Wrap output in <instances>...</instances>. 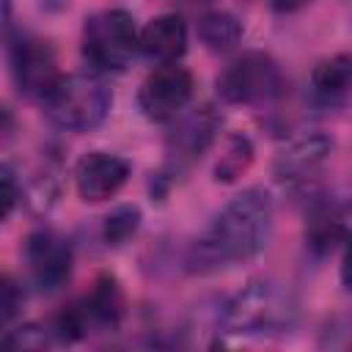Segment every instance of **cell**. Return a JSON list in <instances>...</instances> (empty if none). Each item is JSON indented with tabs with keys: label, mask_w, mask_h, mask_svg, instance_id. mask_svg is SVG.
<instances>
[{
	"label": "cell",
	"mask_w": 352,
	"mask_h": 352,
	"mask_svg": "<svg viewBox=\"0 0 352 352\" xmlns=\"http://www.w3.org/2000/svg\"><path fill=\"white\" fill-rule=\"evenodd\" d=\"M110 91L94 74L60 77L50 96L41 102L47 118L66 132H88L99 126L110 110Z\"/></svg>",
	"instance_id": "obj_3"
},
{
	"label": "cell",
	"mask_w": 352,
	"mask_h": 352,
	"mask_svg": "<svg viewBox=\"0 0 352 352\" xmlns=\"http://www.w3.org/2000/svg\"><path fill=\"white\" fill-rule=\"evenodd\" d=\"M16 198H19V187H16L14 170H11V165H3V217H11Z\"/></svg>",
	"instance_id": "obj_20"
},
{
	"label": "cell",
	"mask_w": 352,
	"mask_h": 352,
	"mask_svg": "<svg viewBox=\"0 0 352 352\" xmlns=\"http://www.w3.org/2000/svg\"><path fill=\"white\" fill-rule=\"evenodd\" d=\"M217 94L228 104H264L283 94V74L264 52H245L217 74Z\"/></svg>",
	"instance_id": "obj_5"
},
{
	"label": "cell",
	"mask_w": 352,
	"mask_h": 352,
	"mask_svg": "<svg viewBox=\"0 0 352 352\" xmlns=\"http://www.w3.org/2000/svg\"><path fill=\"white\" fill-rule=\"evenodd\" d=\"M140 50L160 63H176L187 50V25L176 14L151 19L140 33Z\"/></svg>",
	"instance_id": "obj_14"
},
{
	"label": "cell",
	"mask_w": 352,
	"mask_h": 352,
	"mask_svg": "<svg viewBox=\"0 0 352 352\" xmlns=\"http://www.w3.org/2000/svg\"><path fill=\"white\" fill-rule=\"evenodd\" d=\"M341 280H344L346 292H352V239L346 242V250H344V264H341Z\"/></svg>",
	"instance_id": "obj_21"
},
{
	"label": "cell",
	"mask_w": 352,
	"mask_h": 352,
	"mask_svg": "<svg viewBox=\"0 0 352 352\" xmlns=\"http://www.w3.org/2000/svg\"><path fill=\"white\" fill-rule=\"evenodd\" d=\"M72 308L85 336L91 330H116L124 319V294H121L118 280L110 275L96 278L94 289L82 300L72 302Z\"/></svg>",
	"instance_id": "obj_11"
},
{
	"label": "cell",
	"mask_w": 352,
	"mask_h": 352,
	"mask_svg": "<svg viewBox=\"0 0 352 352\" xmlns=\"http://www.w3.org/2000/svg\"><path fill=\"white\" fill-rule=\"evenodd\" d=\"M192 96V74L184 66L162 63L154 69L138 91V107L148 121L176 118Z\"/></svg>",
	"instance_id": "obj_7"
},
{
	"label": "cell",
	"mask_w": 352,
	"mask_h": 352,
	"mask_svg": "<svg viewBox=\"0 0 352 352\" xmlns=\"http://www.w3.org/2000/svg\"><path fill=\"white\" fill-rule=\"evenodd\" d=\"M22 289L6 275L3 278V286H0V319H3V324H8L16 314H19V308H22Z\"/></svg>",
	"instance_id": "obj_19"
},
{
	"label": "cell",
	"mask_w": 352,
	"mask_h": 352,
	"mask_svg": "<svg viewBox=\"0 0 352 352\" xmlns=\"http://www.w3.org/2000/svg\"><path fill=\"white\" fill-rule=\"evenodd\" d=\"M352 88V55L338 52L324 60H319L311 72V91L319 102L336 104L341 102Z\"/></svg>",
	"instance_id": "obj_15"
},
{
	"label": "cell",
	"mask_w": 352,
	"mask_h": 352,
	"mask_svg": "<svg viewBox=\"0 0 352 352\" xmlns=\"http://www.w3.org/2000/svg\"><path fill=\"white\" fill-rule=\"evenodd\" d=\"M198 38L212 52H228V50H234L239 44L242 28H239V22L231 14L212 11V14L201 16V22H198Z\"/></svg>",
	"instance_id": "obj_16"
},
{
	"label": "cell",
	"mask_w": 352,
	"mask_h": 352,
	"mask_svg": "<svg viewBox=\"0 0 352 352\" xmlns=\"http://www.w3.org/2000/svg\"><path fill=\"white\" fill-rule=\"evenodd\" d=\"M330 148H333V140L324 138V135L300 138V140L289 143V146L275 157L272 173H275V179L283 182V184L302 182V179H308V176L327 160Z\"/></svg>",
	"instance_id": "obj_13"
},
{
	"label": "cell",
	"mask_w": 352,
	"mask_h": 352,
	"mask_svg": "<svg viewBox=\"0 0 352 352\" xmlns=\"http://www.w3.org/2000/svg\"><path fill=\"white\" fill-rule=\"evenodd\" d=\"M352 239V204H324L305 226V245L316 256L333 253L341 242Z\"/></svg>",
	"instance_id": "obj_12"
},
{
	"label": "cell",
	"mask_w": 352,
	"mask_h": 352,
	"mask_svg": "<svg viewBox=\"0 0 352 352\" xmlns=\"http://www.w3.org/2000/svg\"><path fill=\"white\" fill-rule=\"evenodd\" d=\"M272 198L261 187H250L231 198L187 253L192 272H214L231 264L250 261L270 236Z\"/></svg>",
	"instance_id": "obj_1"
},
{
	"label": "cell",
	"mask_w": 352,
	"mask_h": 352,
	"mask_svg": "<svg viewBox=\"0 0 352 352\" xmlns=\"http://www.w3.org/2000/svg\"><path fill=\"white\" fill-rule=\"evenodd\" d=\"M220 126V118L217 113L209 107V104H201L195 107L192 113L182 116L176 121V126L168 132V157L176 162V165H190L195 162L214 140V132Z\"/></svg>",
	"instance_id": "obj_10"
},
{
	"label": "cell",
	"mask_w": 352,
	"mask_h": 352,
	"mask_svg": "<svg viewBox=\"0 0 352 352\" xmlns=\"http://www.w3.org/2000/svg\"><path fill=\"white\" fill-rule=\"evenodd\" d=\"M253 162V143L245 135H231L217 165H214V179L228 184L236 182V176H242Z\"/></svg>",
	"instance_id": "obj_17"
},
{
	"label": "cell",
	"mask_w": 352,
	"mask_h": 352,
	"mask_svg": "<svg viewBox=\"0 0 352 352\" xmlns=\"http://www.w3.org/2000/svg\"><path fill=\"white\" fill-rule=\"evenodd\" d=\"M275 11H283V14H292V11H300L302 6H308L311 0H270Z\"/></svg>",
	"instance_id": "obj_22"
},
{
	"label": "cell",
	"mask_w": 352,
	"mask_h": 352,
	"mask_svg": "<svg viewBox=\"0 0 352 352\" xmlns=\"http://www.w3.org/2000/svg\"><path fill=\"white\" fill-rule=\"evenodd\" d=\"M25 264L30 280L41 292H55L72 275V264H74L72 242L52 228H38L25 239Z\"/></svg>",
	"instance_id": "obj_8"
},
{
	"label": "cell",
	"mask_w": 352,
	"mask_h": 352,
	"mask_svg": "<svg viewBox=\"0 0 352 352\" xmlns=\"http://www.w3.org/2000/svg\"><path fill=\"white\" fill-rule=\"evenodd\" d=\"M140 226V209L132 206V204H124L118 209H113L107 217H104V226H102V234H104V242L118 248L124 245L129 236H135Z\"/></svg>",
	"instance_id": "obj_18"
},
{
	"label": "cell",
	"mask_w": 352,
	"mask_h": 352,
	"mask_svg": "<svg viewBox=\"0 0 352 352\" xmlns=\"http://www.w3.org/2000/svg\"><path fill=\"white\" fill-rule=\"evenodd\" d=\"M140 47L135 19L124 8H107L85 19L82 55L99 72H121Z\"/></svg>",
	"instance_id": "obj_4"
},
{
	"label": "cell",
	"mask_w": 352,
	"mask_h": 352,
	"mask_svg": "<svg viewBox=\"0 0 352 352\" xmlns=\"http://www.w3.org/2000/svg\"><path fill=\"white\" fill-rule=\"evenodd\" d=\"M8 60H11V74H14L19 94L36 102H44L50 91L58 85V80L63 77L58 72L52 47L30 33H19L16 38H11Z\"/></svg>",
	"instance_id": "obj_6"
},
{
	"label": "cell",
	"mask_w": 352,
	"mask_h": 352,
	"mask_svg": "<svg viewBox=\"0 0 352 352\" xmlns=\"http://www.w3.org/2000/svg\"><path fill=\"white\" fill-rule=\"evenodd\" d=\"M129 170L132 168L124 157L107 154V151H91L80 157V162L74 165V187L82 201L99 204L113 198L126 184Z\"/></svg>",
	"instance_id": "obj_9"
},
{
	"label": "cell",
	"mask_w": 352,
	"mask_h": 352,
	"mask_svg": "<svg viewBox=\"0 0 352 352\" xmlns=\"http://www.w3.org/2000/svg\"><path fill=\"white\" fill-rule=\"evenodd\" d=\"M294 322V300L275 280H250L223 308L220 324L228 336H278Z\"/></svg>",
	"instance_id": "obj_2"
}]
</instances>
